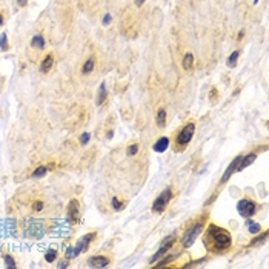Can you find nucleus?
<instances>
[{
    "mask_svg": "<svg viewBox=\"0 0 269 269\" xmlns=\"http://www.w3.org/2000/svg\"><path fill=\"white\" fill-rule=\"evenodd\" d=\"M139 152V145L136 143V145H131L129 148H128V151H126V154L129 155V157H132V155H136Z\"/></svg>",
    "mask_w": 269,
    "mask_h": 269,
    "instance_id": "a878e982",
    "label": "nucleus"
},
{
    "mask_svg": "<svg viewBox=\"0 0 269 269\" xmlns=\"http://www.w3.org/2000/svg\"><path fill=\"white\" fill-rule=\"evenodd\" d=\"M238 56H240V52H238V51H234V52H232L231 56H229V59H228V66H229V68H232V66L235 65V62H237Z\"/></svg>",
    "mask_w": 269,
    "mask_h": 269,
    "instance_id": "4be33fe9",
    "label": "nucleus"
},
{
    "mask_svg": "<svg viewBox=\"0 0 269 269\" xmlns=\"http://www.w3.org/2000/svg\"><path fill=\"white\" fill-rule=\"evenodd\" d=\"M266 237H268V232H263V234H262V237H257L255 240H252V241H251V246H255V245H262L263 241L266 240Z\"/></svg>",
    "mask_w": 269,
    "mask_h": 269,
    "instance_id": "5701e85b",
    "label": "nucleus"
},
{
    "mask_svg": "<svg viewBox=\"0 0 269 269\" xmlns=\"http://www.w3.org/2000/svg\"><path fill=\"white\" fill-rule=\"evenodd\" d=\"M111 202H112V206H114V209H115V211H120V209L123 208V203H120L117 199H115V197H112Z\"/></svg>",
    "mask_w": 269,
    "mask_h": 269,
    "instance_id": "c85d7f7f",
    "label": "nucleus"
},
{
    "mask_svg": "<svg viewBox=\"0 0 269 269\" xmlns=\"http://www.w3.org/2000/svg\"><path fill=\"white\" fill-rule=\"evenodd\" d=\"M202 228H203L202 223H197V225H194L192 228H189V229H188V231L185 232V235H183V246H185V248L192 246V243L195 241L197 235L200 234Z\"/></svg>",
    "mask_w": 269,
    "mask_h": 269,
    "instance_id": "20e7f679",
    "label": "nucleus"
},
{
    "mask_svg": "<svg viewBox=\"0 0 269 269\" xmlns=\"http://www.w3.org/2000/svg\"><path fill=\"white\" fill-rule=\"evenodd\" d=\"M172 243H174V241H168V243H165V245H161V248H160V249L157 251V252H155L154 255H152V258H151V263H155V262H157V260H158V258H160L161 255H163V254L166 252V251H168L169 248H171V246H172Z\"/></svg>",
    "mask_w": 269,
    "mask_h": 269,
    "instance_id": "9b49d317",
    "label": "nucleus"
},
{
    "mask_svg": "<svg viewBox=\"0 0 269 269\" xmlns=\"http://www.w3.org/2000/svg\"><path fill=\"white\" fill-rule=\"evenodd\" d=\"M204 241L212 252H225L232 243V237L226 229L218 228L215 225H209L208 231H206Z\"/></svg>",
    "mask_w": 269,
    "mask_h": 269,
    "instance_id": "f257e3e1",
    "label": "nucleus"
},
{
    "mask_svg": "<svg viewBox=\"0 0 269 269\" xmlns=\"http://www.w3.org/2000/svg\"><path fill=\"white\" fill-rule=\"evenodd\" d=\"M94 238V234H88V235H85V237H82L78 241H77V245H75V248H74V254H73V257H75V255H78L82 251H85L86 248H88V245H89V241H91Z\"/></svg>",
    "mask_w": 269,
    "mask_h": 269,
    "instance_id": "423d86ee",
    "label": "nucleus"
},
{
    "mask_svg": "<svg viewBox=\"0 0 269 269\" xmlns=\"http://www.w3.org/2000/svg\"><path fill=\"white\" fill-rule=\"evenodd\" d=\"M254 2H255V3H257V2H258V0H254Z\"/></svg>",
    "mask_w": 269,
    "mask_h": 269,
    "instance_id": "e433bc0d",
    "label": "nucleus"
},
{
    "mask_svg": "<svg viewBox=\"0 0 269 269\" xmlns=\"http://www.w3.org/2000/svg\"><path fill=\"white\" fill-rule=\"evenodd\" d=\"M52 65H54V57L49 54V56H46L43 59L42 65H40V71H42V73H49V69L52 68Z\"/></svg>",
    "mask_w": 269,
    "mask_h": 269,
    "instance_id": "f8f14e48",
    "label": "nucleus"
},
{
    "mask_svg": "<svg viewBox=\"0 0 269 269\" xmlns=\"http://www.w3.org/2000/svg\"><path fill=\"white\" fill-rule=\"evenodd\" d=\"M77 212H78V202H77V200H73V202L69 203V215H71V217H73V215L75 217Z\"/></svg>",
    "mask_w": 269,
    "mask_h": 269,
    "instance_id": "6ab92c4d",
    "label": "nucleus"
},
{
    "mask_svg": "<svg viewBox=\"0 0 269 269\" xmlns=\"http://www.w3.org/2000/svg\"><path fill=\"white\" fill-rule=\"evenodd\" d=\"M255 158H257L255 154H248L246 157H241V158H240V163H238V166H237L235 171H243V169H245L246 166H249Z\"/></svg>",
    "mask_w": 269,
    "mask_h": 269,
    "instance_id": "9d476101",
    "label": "nucleus"
},
{
    "mask_svg": "<svg viewBox=\"0 0 269 269\" xmlns=\"http://www.w3.org/2000/svg\"><path fill=\"white\" fill-rule=\"evenodd\" d=\"M248 226H249V232L251 234H257V232H260V225L258 223H254L252 220H248Z\"/></svg>",
    "mask_w": 269,
    "mask_h": 269,
    "instance_id": "aec40b11",
    "label": "nucleus"
},
{
    "mask_svg": "<svg viewBox=\"0 0 269 269\" xmlns=\"http://www.w3.org/2000/svg\"><path fill=\"white\" fill-rule=\"evenodd\" d=\"M194 131H195V123H188L186 126L182 128V131L177 134V139H175V145L178 149H183L192 140Z\"/></svg>",
    "mask_w": 269,
    "mask_h": 269,
    "instance_id": "f03ea898",
    "label": "nucleus"
},
{
    "mask_svg": "<svg viewBox=\"0 0 269 269\" xmlns=\"http://www.w3.org/2000/svg\"><path fill=\"white\" fill-rule=\"evenodd\" d=\"M88 141H89V134L86 132V134H83V136L80 137V143H82V145H86Z\"/></svg>",
    "mask_w": 269,
    "mask_h": 269,
    "instance_id": "c756f323",
    "label": "nucleus"
},
{
    "mask_svg": "<svg viewBox=\"0 0 269 269\" xmlns=\"http://www.w3.org/2000/svg\"><path fill=\"white\" fill-rule=\"evenodd\" d=\"M109 20H111V15H109V14H106V15H105V19H103V25H108V22H109Z\"/></svg>",
    "mask_w": 269,
    "mask_h": 269,
    "instance_id": "2f4dec72",
    "label": "nucleus"
},
{
    "mask_svg": "<svg viewBox=\"0 0 269 269\" xmlns=\"http://www.w3.org/2000/svg\"><path fill=\"white\" fill-rule=\"evenodd\" d=\"M46 172H48V168H46V166H39V168L34 171L32 177H34V178H39V177H43Z\"/></svg>",
    "mask_w": 269,
    "mask_h": 269,
    "instance_id": "412c9836",
    "label": "nucleus"
},
{
    "mask_svg": "<svg viewBox=\"0 0 269 269\" xmlns=\"http://www.w3.org/2000/svg\"><path fill=\"white\" fill-rule=\"evenodd\" d=\"M237 209H238V212H240L241 217L249 218L251 215H254V214H255L257 206H255V203H254V202H251V200H240V202H238V204H237Z\"/></svg>",
    "mask_w": 269,
    "mask_h": 269,
    "instance_id": "39448f33",
    "label": "nucleus"
},
{
    "mask_svg": "<svg viewBox=\"0 0 269 269\" xmlns=\"http://www.w3.org/2000/svg\"><path fill=\"white\" fill-rule=\"evenodd\" d=\"M168 146H169V139L168 137H161L154 145V151L155 152H163V151H166Z\"/></svg>",
    "mask_w": 269,
    "mask_h": 269,
    "instance_id": "ddd939ff",
    "label": "nucleus"
},
{
    "mask_svg": "<svg viewBox=\"0 0 269 269\" xmlns=\"http://www.w3.org/2000/svg\"><path fill=\"white\" fill-rule=\"evenodd\" d=\"M3 260H5V263H6V268H15V263H14V260H12L11 255H5Z\"/></svg>",
    "mask_w": 269,
    "mask_h": 269,
    "instance_id": "cd10ccee",
    "label": "nucleus"
},
{
    "mask_svg": "<svg viewBox=\"0 0 269 269\" xmlns=\"http://www.w3.org/2000/svg\"><path fill=\"white\" fill-rule=\"evenodd\" d=\"M17 2H19L20 6H25V5H26V0H17Z\"/></svg>",
    "mask_w": 269,
    "mask_h": 269,
    "instance_id": "f704fd0d",
    "label": "nucleus"
},
{
    "mask_svg": "<svg viewBox=\"0 0 269 269\" xmlns=\"http://www.w3.org/2000/svg\"><path fill=\"white\" fill-rule=\"evenodd\" d=\"M94 65H95L94 59H88V60L85 62L83 68H82V73H83V74H89V73H92V69H94Z\"/></svg>",
    "mask_w": 269,
    "mask_h": 269,
    "instance_id": "f3484780",
    "label": "nucleus"
},
{
    "mask_svg": "<svg viewBox=\"0 0 269 269\" xmlns=\"http://www.w3.org/2000/svg\"><path fill=\"white\" fill-rule=\"evenodd\" d=\"M2 23H3V17H2V15H0V25H2Z\"/></svg>",
    "mask_w": 269,
    "mask_h": 269,
    "instance_id": "c9c22d12",
    "label": "nucleus"
},
{
    "mask_svg": "<svg viewBox=\"0 0 269 269\" xmlns=\"http://www.w3.org/2000/svg\"><path fill=\"white\" fill-rule=\"evenodd\" d=\"M31 46H32V48H39V49H43V48H45V40H43V37H42L40 34H39V35H34V37H32Z\"/></svg>",
    "mask_w": 269,
    "mask_h": 269,
    "instance_id": "2eb2a0df",
    "label": "nucleus"
},
{
    "mask_svg": "<svg viewBox=\"0 0 269 269\" xmlns=\"http://www.w3.org/2000/svg\"><path fill=\"white\" fill-rule=\"evenodd\" d=\"M32 208H34V211H42L43 203H42V202H35V203L32 204Z\"/></svg>",
    "mask_w": 269,
    "mask_h": 269,
    "instance_id": "7c9ffc66",
    "label": "nucleus"
},
{
    "mask_svg": "<svg viewBox=\"0 0 269 269\" xmlns=\"http://www.w3.org/2000/svg\"><path fill=\"white\" fill-rule=\"evenodd\" d=\"M0 49H2V51H8V39H6V34L0 35Z\"/></svg>",
    "mask_w": 269,
    "mask_h": 269,
    "instance_id": "b1692460",
    "label": "nucleus"
},
{
    "mask_svg": "<svg viewBox=\"0 0 269 269\" xmlns=\"http://www.w3.org/2000/svg\"><path fill=\"white\" fill-rule=\"evenodd\" d=\"M88 265L91 268H105L109 265V258L108 257H103V255H95V257H91L88 260Z\"/></svg>",
    "mask_w": 269,
    "mask_h": 269,
    "instance_id": "6e6552de",
    "label": "nucleus"
},
{
    "mask_svg": "<svg viewBox=\"0 0 269 269\" xmlns=\"http://www.w3.org/2000/svg\"><path fill=\"white\" fill-rule=\"evenodd\" d=\"M56 257H57V251H56V249H49L45 258H46V262H54V260H56Z\"/></svg>",
    "mask_w": 269,
    "mask_h": 269,
    "instance_id": "393cba45",
    "label": "nucleus"
},
{
    "mask_svg": "<svg viewBox=\"0 0 269 269\" xmlns=\"http://www.w3.org/2000/svg\"><path fill=\"white\" fill-rule=\"evenodd\" d=\"M28 234L32 235V237H42L43 235V226L42 223L37 220H31L29 221V226H28Z\"/></svg>",
    "mask_w": 269,
    "mask_h": 269,
    "instance_id": "0eeeda50",
    "label": "nucleus"
},
{
    "mask_svg": "<svg viewBox=\"0 0 269 269\" xmlns=\"http://www.w3.org/2000/svg\"><path fill=\"white\" fill-rule=\"evenodd\" d=\"M155 120H157V125L160 128H163L165 125H166V111L165 109H158L157 111V117H155Z\"/></svg>",
    "mask_w": 269,
    "mask_h": 269,
    "instance_id": "dca6fc26",
    "label": "nucleus"
},
{
    "mask_svg": "<svg viewBox=\"0 0 269 269\" xmlns=\"http://www.w3.org/2000/svg\"><path fill=\"white\" fill-rule=\"evenodd\" d=\"M243 35H245V31H240V32H238V40L243 39Z\"/></svg>",
    "mask_w": 269,
    "mask_h": 269,
    "instance_id": "72a5a7b5",
    "label": "nucleus"
},
{
    "mask_svg": "<svg viewBox=\"0 0 269 269\" xmlns=\"http://www.w3.org/2000/svg\"><path fill=\"white\" fill-rule=\"evenodd\" d=\"M192 65H194V56L191 52H188L185 56V59H183V68L185 69H191Z\"/></svg>",
    "mask_w": 269,
    "mask_h": 269,
    "instance_id": "a211bd4d",
    "label": "nucleus"
},
{
    "mask_svg": "<svg viewBox=\"0 0 269 269\" xmlns=\"http://www.w3.org/2000/svg\"><path fill=\"white\" fill-rule=\"evenodd\" d=\"M143 3H145V0H136V5H137V6H141Z\"/></svg>",
    "mask_w": 269,
    "mask_h": 269,
    "instance_id": "473e14b6",
    "label": "nucleus"
},
{
    "mask_svg": "<svg viewBox=\"0 0 269 269\" xmlns=\"http://www.w3.org/2000/svg\"><path fill=\"white\" fill-rule=\"evenodd\" d=\"M171 199H172V191L169 189V188H166V189L155 199L154 204H152V211L154 212H163Z\"/></svg>",
    "mask_w": 269,
    "mask_h": 269,
    "instance_id": "7ed1b4c3",
    "label": "nucleus"
},
{
    "mask_svg": "<svg viewBox=\"0 0 269 269\" xmlns=\"http://www.w3.org/2000/svg\"><path fill=\"white\" fill-rule=\"evenodd\" d=\"M240 158L241 157H235L234 158V161H231V165L228 166V169H226V172H225V175L221 177V183H225V182H228L229 180V177L235 172V169H237V166H238V163H240Z\"/></svg>",
    "mask_w": 269,
    "mask_h": 269,
    "instance_id": "1a4fd4ad",
    "label": "nucleus"
},
{
    "mask_svg": "<svg viewBox=\"0 0 269 269\" xmlns=\"http://www.w3.org/2000/svg\"><path fill=\"white\" fill-rule=\"evenodd\" d=\"M175 257H177V254H175V255H168V257H165V260H163V262H160V263L157 265V268L165 266V265H166V263H169V262H174V260H175Z\"/></svg>",
    "mask_w": 269,
    "mask_h": 269,
    "instance_id": "bb28decb",
    "label": "nucleus"
},
{
    "mask_svg": "<svg viewBox=\"0 0 269 269\" xmlns=\"http://www.w3.org/2000/svg\"><path fill=\"white\" fill-rule=\"evenodd\" d=\"M106 95H108L106 86H105V83H102L100 86H98V92H97V105H98V106L103 105V102L106 100Z\"/></svg>",
    "mask_w": 269,
    "mask_h": 269,
    "instance_id": "4468645a",
    "label": "nucleus"
}]
</instances>
